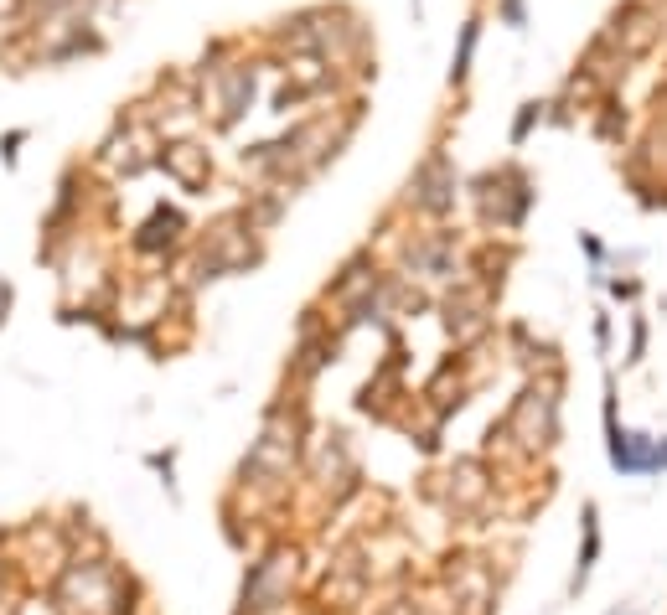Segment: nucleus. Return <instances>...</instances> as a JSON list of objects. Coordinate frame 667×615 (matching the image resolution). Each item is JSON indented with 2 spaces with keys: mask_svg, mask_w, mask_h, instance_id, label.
<instances>
[{
  "mask_svg": "<svg viewBox=\"0 0 667 615\" xmlns=\"http://www.w3.org/2000/svg\"><path fill=\"white\" fill-rule=\"evenodd\" d=\"M202 83V114L212 119L218 130H233L238 119H244L259 99V68H254V57H233V63H223L218 73H207L197 78Z\"/></svg>",
  "mask_w": 667,
  "mask_h": 615,
  "instance_id": "nucleus-1",
  "label": "nucleus"
},
{
  "mask_svg": "<svg viewBox=\"0 0 667 615\" xmlns=\"http://www.w3.org/2000/svg\"><path fill=\"white\" fill-rule=\"evenodd\" d=\"M600 32L611 37L631 63H647L667 37V0H621V6H611Z\"/></svg>",
  "mask_w": 667,
  "mask_h": 615,
  "instance_id": "nucleus-2",
  "label": "nucleus"
},
{
  "mask_svg": "<svg viewBox=\"0 0 667 615\" xmlns=\"http://www.w3.org/2000/svg\"><path fill=\"white\" fill-rule=\"evenodd\" d=\"M476 202H481V218L497 223V228H518L533 207V181L523 166H497V171H481L476 181Z\"/></svg>",
  "mask_w": 667,
  "mask_h": 615,
  "instance_id": "nucleus-3",
  "label": "nucleus"
},
{
  "mask_svg": "<svg viewBox=\"0 0 667 615\" xmlns=\"http://www.w3.org/2000/svg\"><path fill=\"white\" fill-rule=\"evenodd\" d=\"M456 197H461L456 161L445 156V145L424 150V161L409 176V207L424 212V218H450V212H456Z\"/></svg>",
  "mask_w": 667,
  "mask_h": 615,
  "instance_id": "nucleus-4",
  "label": "nucleus"
},
{
  "mask_svg": "<svg viewBox=\"0 0 667 615\" xmlns=\"http://www.w3.org/2000/svg\"><path fill=\"white\" fill-rule=\"evenodd\" d=\"M574 68H585L600 88H621L626 73H631V57H626L611 37H605V32H595V37L585 42V52H580V63H574Z\"/></svg>",
  "mask_w": 667,
  "mask_h": 615,
  "instance_id": "nucleus-5",
  "label": "nucleus"
},
{
  "mask_svg": "<svg viewBox=\"0 0 667 615\" xmlns=\"http://www.w3.org/2000/svg\"><path fill=\"white\" fill-rule=\"evenodd\" d=\"M481 32H487V11H471L461 21V32H456V52H450V68H445V88L450 94H461V88L471 83V68H476V52H481Z\"/></svg>",
  "mask_w": 667,
  "mask_h": 615,
  "instance_id": "nucleus-6",
  "label": "nucleus"
},
{
  "mask_svg": "<svg viewBox=\"0 0 667 615\" xmlns=\"http://www.w3.org/2000/svg\"><path fill=\"white\" fill-rule=\"evenodd\" d=\"M166 171L176 176V181H187V187H197V181H207L212 176V161H207V150L197 145V140H176V145H166Z\"/></svg>",
  "mask_w": 667,
  "mask_h": 615,
  "instance_id": "nucleus-7",
  "label": "nucleus"
},
{
  "mask_svg": "<svg viewBox=\"0 0 667 615\" xmlns=\"http://www.w3.org/2000/svg\"><path fill=\"white\" fill-rule=\"evenodd\" d=\"M543 114H549V99H523L518 104V114H512V145H528V135L543 125Z\"/></svg>",
  "mask_w": 667,
  "mask_h": 615,
  "instance_id": "nucleus-8",
  "label": "nucleus"
},
{
  "mask_svg": "<svg viewBox=\"0 0 667 615\" xmlns=\"http://www.w3.org/2000/svg\"><path fill=\"white\" fill-rule=\"evenodd\" d=\"M528 11H533V0H492V16L507 32H528Z\"/></svg>",
  "mask_w": 667,
  "mask_h": 615,
  "instance_id": "nucleus-9",
  "label": "nucleus"
},
{
  "mask_svg": "<svg viewBox=\"0 0 667 615\" xmlns=\"http://www.w3.org/2000/svg\"><path fill=\"white\" fill-rule=\"evenodd\" d=\"M21 145H26V130H11L6 140H0V156H6V166H16V156H21Z\"/></svg>",
  "mask_w": 667,
  "mask_h": 615,
  "instance_id": "nucleus-10",
  "label": "nucleus"
},
{
  "mask_svg": "<svg viewBox=\"0 0 667 615\" xmlns=\"http://www.w3.org/2000/svg\"><path fill=\"white\" fill-rule=\"evenodd\" d=\"M409 11H414V26H424V0H409Z\"/></svg>",
  "mask_w": 667,
  "mask_h": 615,
  "instance_id": "nucleus-11",
  "label": "nucleus"
}]
</instances>
